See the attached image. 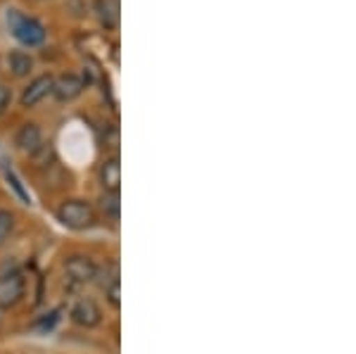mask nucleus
I'll list each match as a JSON object with an SVG mask.
<instances>
[{"label": "nucleus", "mask_w": 356, "mask_h": 354, "mask_svg": "<svg viewBox=\"0 0 356 354\" xmlns=\"http://www.w3.org/2000/svg\"><path fill=\"white\" fill-rule=\"evenodd\" d=\"M24 290H26V278L15 264H8L0 269V307L3 309L15 307L17 302L24 298Z\"/></svg>", "instance_id": "nucleus-1"}, {"label": "nucleus", "mask_w": 356, "mask_h": 354, "mask_svg": "<svg viewBox=\"0 0 356 354\" xmlns=\"http://www.w3.org/2000/svg\"><path fill=\"white\" fill-rule=\"evenodd\" d=\"M10 102H13V90H10L8 86H0V114L8 110Z\"/></svg>", "instance_id": "nucleus-15"}, {"label": "nucleus", "mask_w": 356, "mask_h": 354, "mask_svg": "<svg viewBox=\"0 0 356 354\" xmlns=\"http://www.w3.org/2000/svg\"><path fill=\"white\" fill-rule=\"evenodd\" d=\"M65 271L69 276V281L79 283V285H86V283H93L97 278V264L90 257L86 255H74L69 257L65 262Z\"/></svg>", "instance_id": "nucleus-4"}, {"label": "nucleus", "mask_w": 356, "mask_h": 354, "mask_svg": "<svg viewBox=\"0 0 356 354\" xmlns=\"http://www.w3.org/2000/svg\"><path fill=\"white\" fill-rule=\"evenodd\" d=\"M17 147H19L22 152H29V155H33V152L38 150V145L43 143V134L41 129L36 127V124H24L19 131H17Z\"/></svg>", "instance_id": "nucleus-8"}, {"label": "nucleus", "mask_w": 356, "mask_h": 354, "mask_svg": "<svg viewBox=\"0 0 356 354\" xmlns=\"http://www.w3.org/2000/svg\"><path fill=\"white\" fill-rule=\"evenodd\" d=\"M15 228V216L13 212H8V209H0V245L10 238V233H13Z\"/></svg>", "instance_id": "nucleus-12"}, {"label": "nucleus", "mask_w": 356, "mask_h": 354, "mask_svg": "<svg viewBox=\"0 0 356 354\" xmlns=\"http://www.w3.org/2000/svg\"><path fill=\"white\" fill-rule=\"evenodd\" d=\"M105 295H107V300H110V305L112 307H119L122 305V283H119V278L117 281H112L110 285L105 288Z\"/></svg>", "instance_id": "nucleus-13"}, {"label": "nucleus", "mask_w": 356, "mask_h": 354, "mask_svg": "<svg viewBox=\"0 0 356 354\" xmlns=\"http://www.w3.org/2000/svg\"><path fill=\"white\" fill-rule=\"evenodd\" d=\"M83 88H86V81L81 77H76V74H62L53 83V95L60 102H72L83 93Z\"/></svg>", "instance_id": "nucleus-6"}, {"label": "nucleus", "mask_w": 356, "mask_h": 354, "mask_svg": "<svg viewBox=\"0 0 356 354\" xmlns=\"http://www.w3.org/2000/svg\"><path fill=\"white\" fill-rule=\"evenodd\" d=\"M100 207L105 216L110 219H119V212H122V198H119V191H105V195L100 198Z\"/></svg>", "instance_id": "nucleus-11"}, {"label": "nucleus", "mask_w": 356, "mask_h": 354, "mask_svg": "<svg viewBox=\"0 0 356 354\" xmlns=\"http://www.w3.org/2000/svg\"><path fill=\"white\" fill-rule=\"evenodd\" d=\"M33 159H36V164L45 167V164L53 159V147H50V143H41V145H38V150L33 152Z\"/></svg>", "instance_id": "nucleus-14"}, {"label": "nucleus", "mask_w": 356, "mask_h": 354, "mask_svg": "<svg viewBox=\"0 0 356 354\" xmlns=\"http://www.w3.org/2000/svg\"><path fill=\"white\" fill-rule=\"evenodd\" d=\"M8 22H10V29H13V36L19 43H24V45H38V43H43L45 29L38 24L36 19H31V17L17 13V10H10Z\"/></svg>", "instance_id": "nucleus-2"}, {"label": "nucleus", "mask_w": 356, "mask_h": 354, "mask_svg": "<svg viewBox=\"0 0 356 354\" xmlns=\"http://www.w3.org/2000/svg\"><path fill=\"white\" fill-rule=\"evenodd\" d=\"M57 216H60L62 224L67 228H74V231L88 228L95 221L93 207H90L88 202H83V200H67V202L60 207Z\"/></svg>", "instance_id": "nucleus-3"}, {"label": "nucleus", "mask_w": 356, "mask_h": 354, "mask_svg": "<svg viewBox=\"0 0 356 354\" xmlns=\"http://www.w3.org/2000/svg\"><path fill=\"white\" fill-rule=\"evenodd\" d=\"M53 83L55 79L50 77V74H43V77H36L31 83L24 88V93H22V105L24 107H33L38 105L43 98H48L50 93H53Z\"/></svg>", "instance_id": "nucleus-7"}, {"label": "nucleus", "mask_w": 356, "mask_h": 354, "mask_svg": "<svg viewBox=\"0 0 356 354\" xmlns=\"http://www.w3.org/2000/svg\"><path fill=\"white\" fill-rule=\"evenodd\" d=\"M8 65H10V72H13L17 79H24V77H29V72L33 70V60H31V55H26L24 50H15V53H10V57H8Z\"/></svg>", "instance_id": "nucleus-10"}, {"label": "nucleus", "mask_w": 356, "mask_h": 354, "mask_svg": "<svg viewBox=\"0 0 356 354\" xmlns=\"http://www.w3.org/2000/svg\"><path fill=\"white\" fill-rule=\"evenodd\" d=\"M72 321L81 328H95L97 323L102 321V312L97 307L95 300L90 298H81L76 305L72 307Z\"/></svg>", "instance_id": "nucleus-5"}, {"label": "nucleus", "mask_w": 356, "mask_h": 354, "mask_svg": "<svg viewBox=\"0 0 356 354\" xmlns=\"http://www.w3.org/2000/svg\"><path fill=\"white\" fill-rule=\"evenodd\" d=\"M100 184L105 191H119V186H122V164H119V157H110L102 162Z\"/></svg>", "instance_id": "nucleus-9"}]
</instances>
